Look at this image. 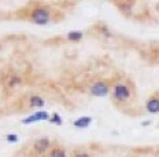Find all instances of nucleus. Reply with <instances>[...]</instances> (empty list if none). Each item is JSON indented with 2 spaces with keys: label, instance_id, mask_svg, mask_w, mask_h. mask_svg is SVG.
I'll use <instances>...</instances> for the list:
<instances>
[{
  "label": "nucleus",
  "instance_id": "1",
  "mask_svg": "<svg viewBox=\"0 0 159 157\" xmlns=\"http://www.w3.org/2000/svg\"><path fill=\"white\" fill-rule=\"evenodd\" d=\"M111 96H112V99H114V102H117V103L129 102L132 99V96H133L130 84H128V83H125V81L115 83L111 90Z\"/></svg>",
  "mask_w": 159,
  "mask_h": 157
},
{
  "label": "nucleus",
  "instance_id": "2",
  "mask_svg": "<svg viewBox=\"0 0 159 157\" xmlns=\"http://www.w3.org/2000/svg\"><path fill=\"white\" fill-rule=\"evenodd\" d=\"M29 21L34 25L44 26V25H48L52 21V14L48 7L39 6V7H34L32 10L30 15H29Z\"/></svg>",
  "mask_w": 159,
  "mask_h": 157
},
{
  "label": "nucleus",
  "instance_id": "3",
  "mask_svg": "<svg viewBox=\"0 0 159 157\" xmlns=\"http://www.w3.org/2000/svg\"><path fill=\"white\" fill-rule=\"evenodd\" d=\"M111 84L106 80H99V81H95L93 84L89 87L88 92L92 96H96V98H100V96H106L111 92Z\"/></svg>",
  "mask_w": 159,
  "mask_h": 157
},
{
  "label": "nucleus",
  "instance_id": "4",
  "mask_svg": "<svg viewBox=\"0 0 159 157\" xmlns=\"http://www.w3.org/2000/svg\"><path fill=\"white\" fill-rule=\"evenodd\" d=\"M52 141L48 136H41V138L36 139L32 145V150L34 152V155L43 156V155H48L49 150L52 149Z\"/></svg>",
  "mask_w": 159,
  "mask_h": 157
},
{
  "label": "nucleus",
  "instance_id": "5",
  "mask_svg": "<svg viewBox=\"0 0 159 157\" xmlns=\"http://www.w3.org/2000/svg\"><path fill=\"white\" fill-rule=\"evenodd\" d=\"M49 117H51V113L47 112V110H34V112L32 113V115L26 116L21 120V124L24 125H32V124H36V123H40V121H47Z\"/></svg>",
  "mask_w": 159,
  "mask_h": 157
},
{
  "label": "nucleus",
  "instance_id": "6",
  "mask_svg": "<svg viewBox=\"0 0 159 157\" xmlns=\"http://www.w3.org/2000/svg\"><path fill=\"white\" fill-rule=\"evenodd\" d=\"M45 106V99L39 94H32L28 98V108L33 110H41Z\"/></svg>",
  "mask_w": 159,
  "mask_h": 157
},
{
  "label": "nucleus",
  "instance_id": "7",
  "mask_svg": "<svg viewBox=\"0 0 159 157\" xmlns=\"http://www.w3.org/2000/svg\"><path fill=\"white\" fill-rule=\"evenodd\" d=\"M22 77L19 75H16V73H10L7 75V77L4 79V88H8V90H14L16 87H19L22 84Z\"/></svg>",
  "mask_w": 159,
  "mask_h": 157
},
{
  "label": "nucleus",
  "instance_id": "8",
  "mask_svg": "<svg viewBox=\"0 0 159 157\" xmlns=\"http://www.w3.org/2000/svg\"><path fill=\"white\" fill-rule=\"evenodd\" d=\"M145 110L151 115H157L159 113V95L158 94H152L150 98L145 102Z\"/></svg>",
  "mask_w": 159,
  "mask_h": 157
},
{
  "label": "nucleus",
  "instance_id": "9",
  "mask_svg": "<svg viewBox=\"0 0 159 157\" xmlns=\"http://www.w3.org/2000/svg\"><path fill=\"white\" fill-rule=\"evenodd\" d=\"M91 124H92V117L91 116H81V117H78L77 120L73 121V125H74L75 128H78V130H85V128H88Z\"/></svg>",
  "mask_w": 159,
  "mask_h": 157
},
{
  "label": "nucleus",
  "instance_id": "10",
  "mask_svg": "<svg viewBox=\"0 0 159 157\" xmlns=\"http://www.w3.org/2000/svg\"><path fill=\"white\" fill-rule=\"evenodd\" d=\"M114 2L122 12H129L133 7V0H114Z\"/></svg>",
  "mask_w": 159,
  "mask_h": 157
},
{
  "label": "nucleus",
  "instance_id": "11",
  "mask_svg": "<svg viewBox=\"0 0 159 157\" xmlns=\"http://www.w3.org/2000/svg\"><path fill=\"white\" fill-rule=\"evenodd\" d=\"M48 157H67V153H66L65 148H62L59 145H54L52 149L49 150Z\"/></svg>",
  "mask_w": 159,
  "mask_h": 157
},
{
  "label": "nucleus",
  "instance_id": "12",
  "mask_svg": "<svg viewBox=\"0 0 159 157\" xmlns=\"http://www.w3.org/2000/svg\"><path fill=\"white\" fill-rule=\"evenodd\" d=\"M82 37H84V33H82L81 31H71L66 35V40H67V42H71V43L81 42Z\"/></svg>",
  "mask_w": 159,
  "mask_h": 157
},
{
  "label": "nucleus",
  "instance_id": "13",
  "mask_svg": "<svg viewBox=\"0 0 159 157\" xmlns=\"http://www.w3.org/2000/svg\"><path fill=\"white\" fill-rule=\"evenodd\" d=\"M49 124H54V125H62L63 124V117H62L59 113H51V117L48 120Z\"/></svg>",
  "mask_w": 159,
  "mask_h": 157
},
{
  "label": "nucleus",
  "instance_id": "14",
  "mask_svg": "<svg viewBox=\"0 0 159 157\" xmlns=\"http://www.w3.org/2000/svg\"><path fill=\"white\" fill-rule=\"evenodd\" d=\"M71 157H92V155L84 149H75L74 152L71 153Z\"/></svg>",
  "mask_w": 159,
  "mask_h": 157
},
{
  "label": "nucleus",
  "instance_id": "15",
  "mask_svg": "<svg viewBox=\"0 0 159 157\" xmlns=\"http://www.w3.org/2000/svg\"><path fill=\"white\" fill-rule=\"evenodd\" d=\"M4 139L8 143H16V142H19V135H16V134H7L4 136Z\"/></svg>",
  "mask_w": 159,
  "mask_h": 157
},
{
  "label": "nucleus",
  "instance_id": "16",
  "mask_svg": "<svg viewBox=\"0 0 159 157\" xmlns=\"http://www.w3.org/2000/svg\"><path fill=\"white\" fill-rule=\"evenodd\" d=\"M150 124H151V121H143V123H141V125H144V127L145 125H150Z\"/></svg>",
  "mask_w": 159,
  "mask_h": 157
}]
</instances>
